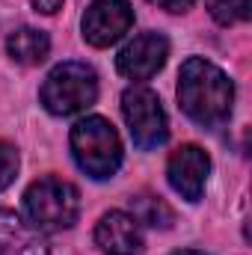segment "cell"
Listing matches in <instances>:
<instances>
[{"instance_id": "6", "label": "cell", "mask_w": 252, "mask_h": 255, "mask_svg": "<svg viewBox=\"0 0 252 255\" xmlns=\"http://www.w3.org/2000/svg\"><path fill=\"white\" fill-rule=\"evenodd\" d=\"M80 27L92 48H110L133 27V9L127 0H95L86 9Z\"/></svg>"}, {"instance_id": "1", "label": "cell", "mask_w": 252, "mask_h": 255, "mask_svg": "<svg viewBox=\"0 0 252 255\" xmlns=\"http://www.w3.org/2000/svg\"><path fill=\"white\" fill-rule=\"evenodd\" d=\"M178 101L196 125L217 130L229 122L235 104V86L226 71L202 57H190L178 74Z\"/></svg>"}, {"instance_id": "17", "label": "cell", "mask_w": 252, "mask_h": 255, "mask_svg": "<svg viewBox=\"0 0 252 255\" xmlns=\"http://www.w3.org/2000/svg\"><path fill=\"white\" fill-rule=\"evenodd\" d=\"M172 255H205V253H199V250H178V253H172Z\"/></svg>"}, {"instance_id": "2", "label": "cell", "mask_w": 252, "mask_h": 255, "mask_svg": "<svg viewBox=\"0 0 252 255\" xmlns=\"http://www.w3.org/2000/svg\"><path fill=\"white\" fill-rule=\"evenodd\" d=\"M71 154L89 178L101 181L122 166V139L107 119L86 116L71 128Z\"/></svg>"}, {"instance_id": "12", "label": "cell", "mask_w": 252, "mask_h": 255, "mask_svg": "<svg viewBox=\"0 0 252 255\" xmlns=\"http://www.w3.org/2000/svg\"><path fill=\"white\" fill-rule=\"evenodd\" d=\"M130 217L136 220V223H145V226H151V229H169L172 226V220H175V214H172V208L160 199V196H151V193H136L133 199H130Z\"/></svg>"}, {"instance_id": "14", "label": "cell", "mask_w": 252, "mask_h": 255, "mask_svg": "<svg viewBox=\"0 0 252 255\" xmlns=\"http://www.w3.org/2000/svg\"><path fill=\"white\" fill-rule=\"evenodd\" d=\"M15 172H18V151L15 145L0 142V193L15 181Z\"/></svg>"}, {"instance_id": "16", "label": "cell", "mask_w": 252, "mask_h": 255, "mask_svg": "<svg viewBox=\"0 0 252 255\" xmlns=\"http://www.w3.org/2000/svg\"><path fill=\"white\" fill-rule=\"evenodd\" d=\"M30 3L36 6V12H45V15H54L63 6V0H30Z\"/></svg>"}, {"instance_id": "4", "label": "cell", "mask_w": 252, "mask_h": 255, "mask_svg": "<svg viewBox=\"0 0 252 255\" xmlns=\"http://www.w3.org/2000/svg\"><path fill=\"white\" fill-rule=\"evenodd\" d=\"M42 104L54 116H74L95 104L98 74L86 63H60L42 83Z\"/></svg>"}, {"instance_id": "10", "label": "cell", "mask_w": 252, "mask_h": 255, "mask_svg": "<svg viewBox=\"0 0 252 255\" xmlns=\"http://www.w3.org/2000/svg\"><path fill=\"white\" fill-rule=\"evenodd\" d=\"M48 241L15 211H0V255H48Z\"/></svg>"}, {"instance_id": "5", "label": "cell", "mask_w": 252, "mask_h": 255, "mask_svg": "<svg viewBox=\"0 0 252 255\" xmlns=\"http://www.w3.org/2000/svg\"><path fill=\"white\" fill-rule=\"evenodd\" d=\"M122 116H125L130 139H133L136 148L148 151V148H157V145L166 142V136H169L166 113H163L160 98L151 89H145V86L125 89V95H122Z\"/></svg>"}, {"instance_id": "7", "label": "cell", "mask_w": 252, "mask_h": 255, "mask_svg": "<svg viewBox=\"0 0 252 255\" xmlns=\"http://www.w3.org/2000/svg\"><path fill=\"white\" fill-rule=\"evenodd\" d=\"M166 57H169V42L160 33H139L119 51L116 68L127 80H148L163 68Z\"/></svg>"}, {"instance_id": "11", "label": "cell", "mask_w": 252, "mask_h": 255, "mask_svg": "<svg viewBox=\"0 0 252 255\" xmlns=\"http://www.w3.org/2000/svg\"><path fill=\"white\" fill-rule=\"evenodd\" d=\"M6 51H9V57H12L15 63L39 65V63H45L48 54H51V39H48V33H42V30L21 27V30H15V33L6 39Z\"/></svg>"}, {"instance_id": "3", "label": "cell", "mask_w": 252, "mask_h": 255, "mask_svg": "<svg viewBox=\"0 0 252 255\" xmlns=\"http://www.w3.org/2000/svg\"><path fill=\"white\" fill-rule=\"evenodd\" d=\"M24 211L33 229L39 232H63L71 229L80 217V193L63 178L45 175L33 181L24 193Z\"/></svg>"}, {"instance_id": "15", "label": "cell", "mask_w": 252, "mask_h": 255, "mask_svg": "<svg viewBox=\"0 0 252 255\" xmlns=\"http://www.w3.org/2000/svg\"><path fill=\"white\" fill-rule=\"evenodd\" d=\"M148 3H154V6H160L166 12H187L196 0H148Z\"/></svg>"}, {"instance_id": "8", "label": "cell", "mask_w": 252, "mask_h": 255, "mask_svg": "<svg viewBox=\"0 0 252 255\" xmlns=\"http://www.w3.org/2000/svg\"><path fill=\"white\" fill-rule=\"evenodd\" d=\"M208 172H211V157L205 154V148L199 145H181L169 154V163H166V178L172 184V190L181 193L187 202H199L205 184H208Z\"/></svg>"}, {"instance_id": "9", "label": "cell", "mask_w": 252, "mask_h": 255, "mask_svg": "<svg viewBox=\"0 0 252 255\" xmlns=\"http://www.w3.org/2000/svg\"><path fill=\"white\" fill-rule=\"evenodd\" d=\"M95 244L104 255H136L142 250L139 223L125 211H110L95 226Z\"/></svg>"}, {"instance_id": "13", "label": "cell", "mask_w": 252, "mask_h": 255, "mask_svg": "<svg viewBox=\"0 0 252 255\" xmlns=\"http://www.w3.org/2000/svg\"><path fill=\"white\" fill-rule=\"evenodd\" d=\"M250 6H252L250 0H208V9H211L214 21L223 24V27H232L238 21H250L252 15Z\"/></svg>"}]
</instances>
